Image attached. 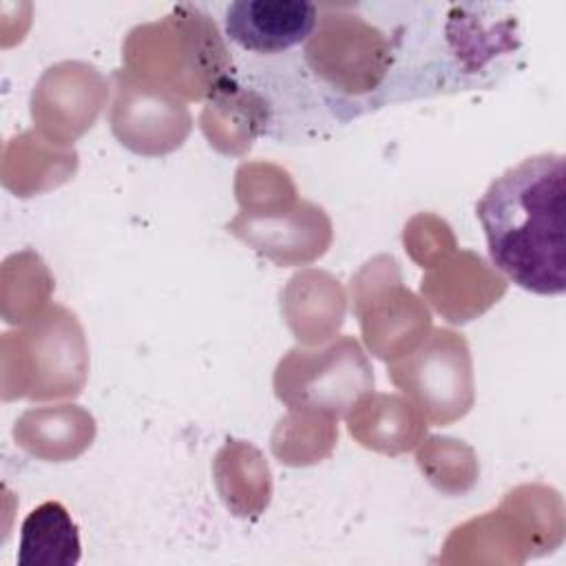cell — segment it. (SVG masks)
<instances>
[{
    "mask_svg": "<svg viewBox=\"0 0 566 566\" xmlns=\"http://www.w3.org/2000/svg\"><path fill=\"white\" fill-rule=\"evenodd\" d=\"M564 199V155L542 153L506 168L475 206L493 265L533 294L566 290Z\"/></svg>",
    "mask_w": 566,
    "mask_h": 566,
    "instance_id": "cell-1",
    "label": "cell"
},
{
    "mask_svg": "<svg viewBox=\"0 0 566 566\" xmlns=\"http://www.w3.org/2000/svg\"><path fill=\"white\" fill-rule=\"evenodd\" d=\"M122 57L133 75L188 99H214L237 86L217 24L190 4L133 29Z\"/></svg>",
    "mask_w": 566,
    "mask_h": 566,
    "instance_id": "cell-2",
    "label": "cell"
},
{
    "mask_svg": "<svg viewBox=\"0 0 566 566\" xmlns=\"http://www.w3.org/2000/svg\"><path fill=\"white\" fill-rule=\"evenodd\" d=\"M88 374V347L77 316L51 305L18 332L2 334V398H73Z\"/></svg>",
    "mask_w": 566,
    "mask_h": 566,
    "instance_id": "cell-3",
    "label": "cell"
},
{
    "mask_svg": "<svg viewBox=\"0 0 566 566\" xmlns=\"http://www.w3.org/2000/svg\"><path fill=\"white\" fill-rule=\"evenodd\" d=\"M374 389V369L354 336L290 349L274 369V394L290 411L340 418Z\"/></svg>",
    "mask_w": 566,
    "mask_h": 566,
    "instance_id": "cell-4",
    "label": "cell"
},
{
    "mask_svg": "<svg viewBox=\"0 0 566 566\" xmlns=\"http://www.w3.org/2000/svg\"><path fill=\"white\" fill-rule=\"evenodd\" d=\"M387 376L433 427L464 418L475 400L469 345L449 327H431L418 345L387 363Z\"/></svg>",
    "mask_w": 566,
    "mask_h": 566,
    "instance_id": "cell-5",
    "label": "cell"
},
{
    "mask_svg": "<svg viewBox=\"0 0 566 566\" xmlns=\"http://www.w3.org/2000/svg\"><path fill=\"white\" fill-rule=\"evenodd\" d=\"M318 22V31L310 35L305 60L312 71L325 80L332 91L354 97L349 115L367 108L371 93H378L374 108L380 106L385 77L394 64L391 44L374 24L360 15H347L340 7H329Z\"/></svg>",
    "mask_w": 566,
    "mask_h": 566,
    "instance_id": "cell-6",
    "label": "cell"
},
{
    "mask_svg": "<svg viewBox=\"0 0 566 566\" xmlns=\"http://www.w3.org/2000/svg\"><path fill=\"white\" fill-rule=\"evenodd\" d=\"M349 290L365 345L380 360L402 356L431 329L424 301L402 285L398 261L389 254L365 263Z\"/></svg>",
    "mask_w": 566,
    "mask_h": 566,
    "instance_id": "cell-7",
    "label": "cell"
},
{
    "mask_svg": "<svg viewBox=\"0 0 566 566\" xmlns=\"http://www.w3.org/2000/svg\"><path fill=\"white\" fill-rule=\"evenodd\" d=\"M115 99L111 130L128 150L159 157L177 150L192 130L188 106L166 88L144 82L126 69L111 75Z\"/></svg>",
    "mask_w": 566,
    "mask_h": 566,
    "instance_id": "cell-8",
    "label": "cell"
},
{
    "mask_svg": "<svg viewBox=\"0 0 566 566\" xmlns=\"http://www.w3.org/2000/svg\"><path fill=\"white\" fill-rule=\"evenodd\" d=\"M108 99L106 77L84 62H60L44 71L31 95V117L53 146L71 148Z\"/></svg>",
    "mask_w": 566,
    "mask_h": 566,
    "instance_id": "cell-9",
    "label": "cell"
},
{
    "mask_svg": "<svg viewBox=\"0 0 566 566\" xmlns=\"http://www.w3.org/2000/svg\"><path fill=\"white\" fill-rule=\"evenodd\" d=\"M228 232L276 265H307L332 243V221L310 201H292L270 210H239L226 223Z\"/></svg>",
    "mask_w": 566,
    "mask_h": 566,
    "instance_id": "cell-10",
    "label": "cell"
},
{
    "mask_svg": "<svg viewBox=\"0 0 566 566\" xmlns=\"http://www.w3.org/2000/svg\"><path fill=\"white\" fill-rule=\"evenodd\" d=\"M318 22L307 0H237L226 9V35L245 51L279 53L305 42Z\"/></svg>",
    "mask_w": 566,
    "mask_h": 566,
    "instance_id": "cell-11",
    "label": "cell"
},
{
    "mask_svg": "<svg viewBox=\"0 0 566 566\" xmlns=\"http://www.w3.org/2000/svg\"><path fill=\"white\" fill-rule=\"evenodd\" d=\"M345 420L358 444L385 455H400L416 449L429 427L405 396L376 391L365 394L345 413Z\"/></svg>",
    "mask_w": 566,
    "mask_h": 566,
    "instance_id": "cell-12",
    "label": "cell"
},
{
    "mask_svg": "<svg viewBox=\"0 0 566 566\" xmlns=\"http://www.w3.org/2000/svg\"><path fill=\"white\" fill-rule=\"evenodd\" d=\"M281 312L296 340L318 345L343 325L345 292L327 272L305 270L294 274L281 292Z\"/></svg>",
    "mask_w": 566,
    "mask_h": 566,
    "instance_id": "cell-13",
    "label": "cell"
},
{
    "mask_svg": "<svg viewBox=\"0 0 566 566\" xmlns=\"http://www.w3.org/2000/svg\"><path fill=\"white\" fill-rule=\"evenodd\" d=\"M13 438L35 458L66 462L91 447L95 438V420L77 405L35 407L15 420Z\"/></svg>",
    "mask_w": 566,
    "mask_h": 566,
    "instance_id": "cell-14",
    "label": "cell"
},
{
    "mask_svg": "<svg viewBox=\"0 0 566 566\" xmlns=\"http://www.w3.org/2000/svg\"><path fill=\"white\" fill-rule=\"evenodd\" d=\"M442 265V263H440ZM491 268L473 252L464 250L455 254L449 263L438 272H429L422 276V294L431 301V305L451 323H467L473 316L486 312L497 298L506 292V283L500 285H467Z\"/></svg>",
    "mask_w": 566,
    "mask_h": 566,
    "instance_id": "cell-15",
    "label": "cell"
},
{
    "mask_svg": "<svg viewBox=\"0 0 566 566\" xmlns=\"http://www.w3.org/2000/svg\"><path fill=\"white\" fill-rule=\"evenodd\" d=\"M80 555L77 524L62 502H42L24 517L18 566H75Z\"/></svg>",
    "mask_w": 566,
    "mask_h": 566,
    "instance_id": "cell-16",
    "label": "cell"
},
{
    "mask_svg": "<svg viewBox=\"0 0 566 566\" xmlns=\"http://www.w3.org/2000/svg\"><path fill=\"white\" fill-rule=\"evenodd\" d=\"M336 438V418L290 411L285 418L279 420L272 433V451L283 464L305 467L327 458L334 449Z\"/></svg>",
    "mask_w": 566,
    "mask_h": 566,
    "instance_id": "cell-17",
    "label": "cell"
}]
</instances>
